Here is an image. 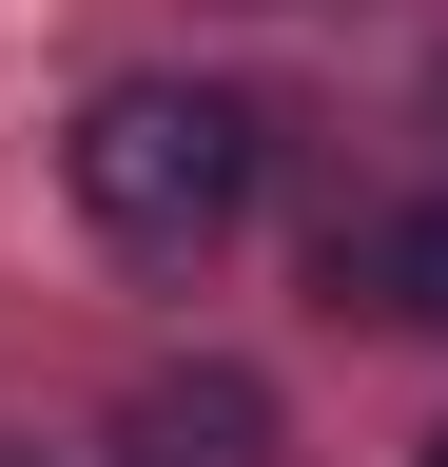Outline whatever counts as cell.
Masks as SVG:
<instances>
[{"label": "cell", "mask_w": 448, "mask_h": 467, "mask_svg": "<svg viewBox=\"0 0 448 467\" xmlns=\"http://www.w3.org/2000/svg\"><path fill=\"white\" fill-rule=\"evenodd\" d=\"M410 467H448V429H429V448H410Z\"/></svg>", "instance_id": "5"}, {"label": "cell", "mask_w": 448, "mask_h": 467, "mask_svg": "<svg viewBox=\"0 0 448 467\" xmlns=\"http://www.w3.org/2000/svg\"><path fill=\"white\" fill-rule=\"evenodd\" d=\"M118 467H273V389L254 370H156L118 409Z\"/></svg>", "instance_id": "2"}, {"label": "cell", "mask_w": 448, "mask_h": 467, "mask_svg": "<svg viewBox=\"0 0 448 467\" xmlns=\"http://www.w3.org/2000/svg\"><path fill=\"white\" fill-rule=\"evenodd\" d=\"M254 98H214V78H98L78 98V137H59V175H78V214L118 234V254H156V273H195L214 234L254 214Z\"/></svg>", "instance_id": "1"}, {"label": "cell", "mask_w": 448, "mask_h": 467, "mask_svg": "<svg viewBox=\"0 0 448 467\" xmlns=\"http://www.w3.org/2000/svg\"><path fill=\"white\" fill-rule=\"evenodd\" d=\"M390 312H410V331H448V195H410V214H390Z\"/></svg>", "instance_id": "3"}, {"label": "cell", "mask_w": 448, "mask_h": 467, "mask_svg": "<svg viewBox=\"0 0 448 467\" xmlns=\"http://www.w3.org/2000/svg\"><path fill=\"white\" fill-rule=\"evenodd\" d=\"M0 467H59V448H0Z\"/></svg>", "instance_id": "4"}]
</instances>
